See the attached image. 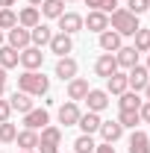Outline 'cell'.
Listing matches in <instances>:
<instances>
[{
    "label": "cell",
    "instance_id": "cb8c5ba5",
    "mask_svg": "<svg viewBox=\"0 0 150 153\" xmlns=\"http://www.w3.org/2000/svg\"><path fill=\"white\" fill-rule=\"evenodd\" d=\"M15 144H18V150H36L38 147V133L36 130H21L15 135Z\"/></svg>",
    "mask_w": 150,
    "mask_h": 153
},
{
    "label": "cell",
    "instance_id": "83f0119b",
    "mask_svg": "<svg viewBox=\"0 0 150 153\" xmlns=\"http://www.w3.org/2000/svg\"><path fill=\"white\" fill-rule=\"evenodd\" d=\"M38 12H41L44 18H59V15L65 12V0H44V3L38 6Z\"/></svg>",
    "mask_w": 150,
    "mask_h": 153
},
{
    "label": "cell",
    "instance_id": "277c9868",
    "mask_svg": "<svg viewBox=\"0 0 150 153\" xmlns=\"http://www.w3.org/2000/svg\"><path fill=\"white\" fill-rule=\"evenodd\" d=\"M50 53H56L59 59L62 56H71V50H74V36H68V33H53L50 38Z\"/></svg>",
    "mask_w": 150,
    "mask_h": 153
},
{
    "label": "cell",
    "instance_id": "8992f818",
    "mask_svg": "<svg viewBox=\"0 0 150 153\" xmlns=\"http://www.w3.org/2000/svg\"><path fill=\"white\" fill-rule=\"evenodd\" d=\"M82 27L88 30V33H103V30H109V15L106 12H100V9H91L85 18H82Z\"/></svg>",
    "mask_w": 150,
    "mask_h": 153
},
{
    "label": "cell",
    "instance_id": "d6986e66",
    "mask_svg": "<svg viewBox=\"0 0 150 153\" xmlns=\"http://www.w3.org/2000/svg\"><path fill=\"white\" fill-rule=\"evenodd\" d=\"M121 38H124V36H118L115 30H103V33H100V50H103V53H115V50H121V47H124Z\"/></svg>",
    "mask_w": 150,
    "mask_h": 153
},
{
    "label": "cell",
    "instance_id": "d4e9b609",
    "mask_svg": "<svg viewBox=\"0 0 150 153\" xmlns=\"http://www.w3.org/2000/svg\"><path fill=\"white\" fill-rule=\"evenodd\" d=\"M118 124H121L124 130H138V124H141L138 109H121V112H118Z\"/></svg>",
    "mask_w": 150,
    "mask_h": 153
},
{
    "label": "cell",
    "instance_id": "7dc6e473",
    "mask_svg": "<svg viewBox=\"0 0 150 153\" xmlns=\"http://www.w3.org/2000/svg\"><path fill=\"white\" fill-rule=\"evenodd\" d=\"M144 68H147V71H150V56H147V65H144Z\"/></svg>",
    "mask_w": 150,
    "mask_h": 153
},
{
    "label": "cell",
    "instance_id": "484cf974",
    "mask_svg": "<svg viewBox=\"0 0 150 153\" xmlns=\"http://www.w3.org/2000/svg\"><path fill=\"white\" fill-rule=\"evenodd\" d=\"M38 144H53V147H59V144H62V130L53 127V124H47V127L38 133Z\"/></svg>",
    "mask_w": 150,
    "mask_h": 153
},
{
    "label": "cell",
    "instance_id": "ba28073f",
    "mask_svg": "<svg viewBox=\"0 0 150 153\" xmlns=\"http://www.w3.org/2000/svg\"><path fill=\"white\" fill-rule=\"evenodd\" d=\"M127 82H130V91H144V85L150 82V71L144 65H135L127 71Z\"/></svg>",
    "mask_w": 150,
    "mask_h": 153
},
{
    "label": "cell",
    "instance_id": "9a60e30c",
    "mask_svg": "<svg viewBox=\"0 0 150 153\" xmlns=\"http://www.w3.org/2000/svg\"><path fill=\"white\" fill-rule=\"evenodd\" d=\"M130 88V82H127V74L124 71H115L112 76H106V91H109V97H121L124 91Z\"/></svg>",
    "mask_w": 150,
    "mask_h": 153
},
{
    "label": "cell",
    "instance_id": "2e32d148",
    "mask_svg": "<svg viewBox=\"0 0 150 153\" xmlns=\"http://www.w3.org/2000/svg\"><path fill=\"white\" fill-rule=\"evenodd\" d=\"M50 38H53V30H50L47 24H38V27L30 30V44H33V47H47Z\"/></svg>",
    "mask_w": 150,
    "mask_h": 153
},
{
    "label": "cell",
    "instance_id": "f1b7e54d",
    "mask_svg": "<svg viewBox=\"0 0 150 153\" xmlns=\"http://www.w3.org/2000/svg\"><path fill=\"white\" fill-rule=\"evenodd\" d=\"M138 53H150V30L147 27H138L135 30V44H132Z\"/></svg>",
    "mask_w": 150,
    "mask_h": 153
},
{
    "label": "cell",
    "instance_id": "ac0fdd59",
    "mask_svg": "<svg viewBox=\"0 0 150 153\" xmlns=\"http://www.w3.org/2000/svg\"><path fill=\"white\" fill-rule=\"evenodd\" d=\"M100 124H103V121H100V112H82L79 121H76V127H79L85 135H94L97 130H100Z\"/></svg>",
    "mask_w": 150,
    "mask_h": 153
},
{
    "label": "cell",
    "instance_id": "4316f807",
    "mask_svg": "<svg viewBox=\"0 0 150 153\" xmlns=\"http://www.w3.org/2000/svg\"><path fill=\"white\" fill-rule=\"evenodd\" d=\"M18 59H21V50H15V47H9V44H3L0 47V68H18Z\"/></svg>",
    "mask_w": 150,
    "mask_h": 153
},
{
    "label": "cell",
    "instance_id": "7402d4cb",
    "mask_svg": "<svg viewBox=\"0 0 150 153\" xmlns=\"http://www.w3.org/2000/svg\"><path fill=\"white\" fill-rule=\"evenodd\" d=\"M130 153H150V135L141 130H132L130 135Z\"/></svg>",
    "mask_w": 150,
    "mask_h": 153
},
{
    "label": "cell",
    "instance_id": "f546056e",
    "mask_svg": "<svg viewBox=\"0 0 150 153\" xmlns=\"http://www.w3.org/2000/svg\"><path fill=\"white\" fill-rule=\"evenodd\" d=\"M141 103H144V100L138 97V91H130V88H127V91L121 94V100H118V106H121V109H138Z\"/></svg>",
    "mask_w": 150,
    "mask_h": 153
},
{
    "label": "cell",
    "instance_id": "6da1fadb",
    "mask_svg": "<svg viewBox=\"0 0 150 153\" xmlns=\"http://www.w3.org/2000/svg\"><path fill=\"white\" fill-rule=\"evenodd\" d=\"M18 91H24L30 97H47L50 94V79L38 71H24L18 76Z\"/></svg>",
    "mask_w": 150,
    "mask_h": 153
},
{
    "label": "cell",
    "instance_id": "60d3db41",
    "mask_svg": "<svg viewBox=\"0 0 150 153\" xmlns=\"http://www.w3.org/2000/svg\"><path fill=\"white\" fill-rule=\"evenodd\" d=\"M15 3H18V0H0V9H12Z\"/></svg>",
    "mask_w": 150,
    "mask_h": 153
},
{
    "label": "cell",
    "instance_id": "bcb514c9",
    "mask_svg": "<svg viewBox=\"0 0 150 153\" xmlns=\"http://www.w3.org/2000/svg\"><path fill=\"white\" fill-rule=\"evenodd\" d=\"M18 153H38V150H18Z\"/></svg>",
    "mask_w": 150,
    "mask_h": 153
},
{
    "label": "cell",
    "instance_id": "e575fe53",
    "mask_svg": "<svg viewBox=\"0 0 150 153\" xmlns=\"http://www.w3.org/2000/svg\"><path fill=\"white\" fill-rule=\"evenodd\" d=\"M115 9H121V6H118V0H100V12H106V15H112Z\"/></svg>",
    "mask_w": 150,
    "mask_h": 153
},
{
    "label": "cell",
    "instance_id": "7a4b0ae2",
    "mask_svg": "<svg viewBox=\"0 0 150 153\" xmlns=\"http://www.w3.org/2000/svg\"><path fill=\"white\" fill-rule=\"evenodd\" d=\"M109 30H115L118 36H135L138 15H132L130 9H115L112 15H109Z\"/></svg>",
    "mask_w": 150,
    "mask_h": 153
},
{
    "label": "cell",
    "instance_id": "7bdbcfd3",
    "mask_svg": "<svg viewBox=\"0 0 150 153\" xmlns=\"http://www.w3.org/2000/svg\"><path fill=\"white\" fill-rule=\"evenodd\" d=\"M144 100H150V82L144 85Z\"/></svg>",
    "mask_w": 150,
    "mask_h": 153
},
{
    "label": "cell",
    "instance_id": "f35d334b",
    "mask_svg": "<svg viewBox=\"0 0 150 153\" xmlns=\"http://www.w3.org/2000/svg\"><path fill=\"white\" fill-rule=\"evenodd\" d=\"M94 153H115V147H112V144H106V141H103V144H97V147H94Z\"/></svg>",
    "mask_w": 150,
    "mask_h": 153
},
{
    "label": "cell",
    "instance_id": "8fae6325",
    "mask_svg": "<svg viewBox=\"0 0 150 153\" xmlns=\"http://www.w3.org/2000/svg\"><path fill=\"white\" fill-rule=\"evenodd\" d=\"M6 44L9 47H15V50H24V47H30V30L27 27H12L9 33H6Z\"/></svg>",
    "mask_w": 150,
    "mask_h": 153
},
{
    "label": "cell",
    "instance_id": "e0dca14e",
    "mask_svg": "<svg viewBox=\"0 0 150 153\" xmlns=\"http://www.w3.org/2000/svg\"><path fill=\"white\" fill-rule=\"evenodd\" d=\"M115 62H118V68L130 71V68L138 65V50L135 47H121V50H115Z\"/></svg>",
    "mask_w": 150,
    "mask_h": 153
},
{
    "label": "cell",
    "instance_id": "ab89813d",
    "mask_svg": "<svg viewBox=\"0 0 150 153\" xmlns=\"http://www.w3.org/2000/svg\"><path fill=\"white\" fill-rule=\"evenodd\" d=\"M36 150L38 153H59V147H53V144H38Z\"/></svg>",
    "mask_w": 150,
    "mask_h": 153
},
{
    "label": "cell",
    "instance_id": "44dd1931",
    "mask_svg": "<svg viewBox=\"0 0 150 153\" xmlns=\"http://www.w3.org/2000/svg\"><path fill=\"white\" fill-rule=\"evenodd\" d=\"M18 24L21 27H27V30H33L41 24V12H38V6H24L18 12Z\"/></svg>",
    "mask_w": 150,
    "mask_h": 153
},
{
    "label": "cell",
    "instance_id": "f6af8a7d",
    "mask_svg": "<svg viewBox=\"0 0 150 153\" xmlns=\"http://www.w3.org/2000/svg\"><path fill=\"white\" fill-rule=\"evenodd\" d=\"M3 44H6V33L0 30V47H3Z\"/></svg>",
    "mask_w": 150,
    "mask_h": 153
},
{
    "label": "cell",
    "instance_id": "4dcf8cb0",
    "mask_svg": "<svg viewBox=\"0 0 150 153\" xmlns=\"http://www.w3.org/2000/svg\"><path fill=\"white\" fill-rule=\"evenodd\" d=\"M94 147H97L94 138H91V135H85V133L74 138V153H94Z\"/></svg>",
    "mask_w": 150,
    "mask_h": 153
},
{
    "label": "cell",
    "instance_id": "1f68e13d",
    "mask_svg": "<svg viewBox=\"0 0 150 153\" xmlns=\"http://www.w3.org/2000/svg\"><path fill=\"white\" fill-rule=\"evenodd\" d=\"M12 27H18V12H12V9H0V30L9 33Z\"/></svg>",
    "mask_w": 150,
    "mask_h": 153
},
{
    "label": "cell",
    "instance_id": "b9f144b4",
    "mask_svg": "<svg viewBox=\"0 0 150 153\" xmlns=\"http://www.w3.org/2000/svg\"><path fill=\"white\" fill-rule=\"evenodd\" d=\"M85 6L88 9H100V0H85Z\"/></svg>",
    "mask_w": 150,
    "mask_h": 153
},
{
    "label": "cell",
    "instance_id": "3957f363",
    "mask_svg": "<svg viewBox=\"0 0 150 153\" xmlns=\"http://www.w3.org/2000/svg\"><path fill=\"white\" fill-rule=\"evenodd\" d=\"M18 65L24 68V71H38L41 65H44V53H41V47H24L21 50V59H18Z\"/></svg>",
    "mask_w": 150,
    "mask_h": 153
},
{
    "label": "cell",
    "instance_id": "d6a6232c",
    "mask_svg": "<svg viewBox=\"0 0 150 153\" xmlns=\"http://www.w3.org/2000/svg\"><path fill=\"white\" fill-rule=\"evenodd\" d=\"M15 135H18V127H15V124H9V121L0 124V144H12Z\"/></svg>",
    "mask_w": 150,
    "mask_h": 153
},
{
    "label": "cell",
    "instance_id": "7c38bea8",
    "mask_svg": "<svg viewBox=\"0 0 150 153\" xmlns=\"http://www.w3.org/2000/svg\"><path fill=\"white\" fill-rule=\"evenodd\" d=\"M115 71H121V68H118V62H115V53H103V56L94 59V74H97V76H103V79H106V76H112Z\"/></svg>",
    "mask_w": 150,
    "mask_h": 153
},
{
    "label": "cell",
    "instance_id": "8d00e7d4",
    "mask_svg": "<svg viewBox=\"0 0 150 153\" xmlns=\"http://www.w3.org/2000/svg\"><path fill=\"white\" fill-rule=\"evenodd\" d=\"M138 115H141V121H144V124H150V100H144V103L138 106Z\"/></svg>",
    "mask_w": 150,
    "mask_h": 153
},
{
    "label": "cell",
    "instance_id": "603a6c76",
    "mask_svg": "<svg viewBox=\"0 0 150 153\" xmlns=\"http://www.w3.org/2000/svg\"><path fill=\"white\" fill-rule=\"evenodd\" d=\"M9 106H12V112H21V115H27L36 103H33V97L30 94H24V91H15V94L9 97Z\"/></svg>",
    "mask_w": 150,
    "mask_h": 153
},
{
    "label": "cell",
    "instance_id": "c3c4849f",
    "mask_svg": "<svg viewBox=\"0 0 150 153\" xmlns=\"http://www.w3.org/2000/svg\"><path fill=\"white\" fill-rule=\"evenodd\" d=\"M65 3H76V0H65Z\"/></svg>",
    "mask_w": 150,
    "mask_h": 153
},
{
    "label": "cell",
    "instance_id": "d590c367",
    "mask_svg": "<svg viewBox=\"0 0 150 153\" xmlns=\"http://www.w3.org/2000/svg\"><path fill=\"white\" fill-rule=\"evenodd\" d=\"M9 115H12L9 100H3V97H0V124H3V121H9Z\"/></svg>",
    "mask_w": 150,
    "mask_h": 153
},
{
    "label": "cell",
    "instance_id": "74e56055",
    "mask_svg": "<svg viewBox=\"0 0 150 153\" xmlns=\"http://www.w3.org/2000/svg\"><path fill=\"white\" fill-rule=\"evenodd\" d=\"M6 82H9V76H6V68H0V97L6 94Z\"/></svg>",
    "mask_w": 150,
    "mask_h": 153
},
{
    "label": "cell",
    "instance_id": "9c48e42d",
    "mask_svg": "<svg viewBox=\"0 0 150 153\" xmlns=\"http://www.w3.org/2000/svg\"><path fill=\"white\" fill-rule=\"evenodd\" d=\"M56 21H59V33L74 36V33H79V30H82V15H79V12H62Z\"/></svg>",
    "mask_w": 150,
    "mask_h": 153
},
{
    "label": "cell",
    "instance_id": "4fadbf2b",
    "mask_svg": "<svg viewBox=\"0 0 150 153\" xmlns=\"http://www.w3.org/2000/svg\"><path fill=\"white\" fill-rule=\"evenodd\" d=\"M76 71H79V65H76V59H74V56H62V59H56V76L62 79V82L74 79Z\"/></svg>",
    "mask_w": 150,
    "mask_h": 153
},
{
    "label": "cell",
    "instance_id": "ffe728a7",
    "mask_svg": "<svg viewBox=\"0 0 150 153\" xmlns=\"http://www.w3.org/2000/svg\"><path fill=\"white\" fill-rule=\"evenodd\" d=\"M97 133L103 135V141H106V144H115V141H118V138L124 135V127H121L118 121H103Z\"/></svg>",
    "mask_w": 150,
    "mask_h": 153
},
{
    "label": "cell",
    "instance_id": "5b68a950",
    "mask_svg": "<svg viewBox=\"0 0 150 153\" xmlns=\"http://www.w3.org/2000/svg\"><path fill=\"white\" fill-rule=\"evenodd\" d=\"M47 124H50V112H47V109H36V106H33V109H30V112L24 115V130H44V127H47Z\"/></svg>",
    "mask_w": 150,
    "mask_h": 153
},
{
    "label": "cell",
    "instance_id": "681fc988",
    "mask_svg": "<svg viewBox=\"0 0 150 153\" xmlns=\"http://www.w3.org/2000/svg\"><path fill=\"white\" fill-rule=\"evenodd\" d=\"M147 135H150V133H147Z\"/></svg>",
    "mask_w": 150,
    "mask_h": 153
},
{
    "label": "cell",
    "instance_id": "ee69618b",
    "mask_svg": "<svg viewBox=\"0 0 150 153\" xmlns=\"http://www.w3.org/2000/svg\"><path fill=\"white\" fill-rule=\"evenodd\" d=\"M27 3H30V6H41L44 0H27Z\"/></svg>",
    "mask_w": 150,
    "mask_h": 153
},
{
    "label": "cell",
    "instance_id": "30bf717a",
    "mask_svg": "<svg viewBox=\"0 0 150 153\" xmlns=\"http://www.w3.org/2000/svg\"><path fill=\"white\" fill-rule=\"evenodd\" d=\"M88 79L85 76H74V79H68V100H74V103H79V100H85V94H88Z\"/></svg>",
    "mask_w": 150,
    "mask_h": 153
},
{
    "label": "cell",
    "instance_id": "5bb4252c",
    "mask_svg": "<svg viewBox=\"0 0 150 153\" xmlns=\"http://www.w3.org/2000/svg\"><path fill=\"white\" fill-rule=\"evenodd\" d=\"M79 106H76L74 100H65L62 106H59V124H65V127H76V121H79Z\"/></svg>",
    "mask_w": 150,
    "mask_h": 153
},
{
    "label": "cell",
    "instance_id": "52a82bcc",
    "mask_svg": "<svg viewBox=\"0 0 150 153\" xmlns=\"http://www.w3.org/2000/svg\"><path fill=\"white\" fill-rule=\"evenodd\" d=\"M85 103H88V112H103V109H109V91L106 88H88V94H85Z\"/></svg>",
    "mask_w": 150,
    "mask_h": 153
},
{
    "label": "cell",
    "instance_id": "836d02e7",
    "mask_svg": "<svg viewBox=\"0 0 150 153\" xmlns=\"http://www.w3.org/2000/svg\"><path fill=\"white\" fill-rule=\"evenodd\" d=\"M127 9H130L132 15H144L150 9V0H127Z\"/></svg>",
    "mask_w": 150,
    "mask_h": 153
}]
</instances>
